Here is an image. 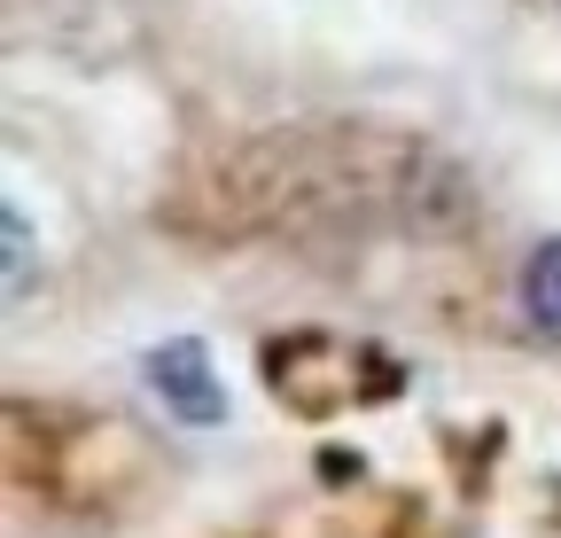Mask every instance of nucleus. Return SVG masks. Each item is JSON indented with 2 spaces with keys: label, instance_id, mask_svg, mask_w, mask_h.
Instances as JSON below:
<instances>
[{
  "label": "nucleus",
  "instance_id": "7ed1b4c3",
  "mask_svg": "<svg viewBox=\"0 0 561 538\" xmlns=\"http://www.w3.org/2000/svg\"><path fill=\"white\" fill-rule=\"evenodd\" d=\"M24 242H32L24 211H9V289H24Z\"/></svg>",
  "mask_w": 561,
  "mask_h": 538
},
{
  "label": "nucleus",
  "instance_id": "f03ea898",
  "mask_svg": "<svg viewBox=\"0 0 561 538\" xmlns=\"http://www.w3.org/2000/svg\"><path fill=\"white\" fill-rule=\"evenodd\" d=\"M523 320L546 335V344H561V242H546L523 265Z\"/></svg>",
  "mask_w": 561,
  "mask_h": 538
},
{
  "label": "nucleus",
  "instance_id": "f257e3e1",
  "mask_svg": "<svg viewBox=\"0 0 561 538\" xmlns=\"http://www.w3.org/2000/svg\"><path fill=\"white\" fill-rule=\"evenodd\" d=\"M149 390L164 398V414H180L187 430L227 422V390H219V375H210V352L195 344V335H180V344H157V352H149Z\"/></svg>",
  "mask_w": 561,
  "mask_h": 538
}]
</instances>
